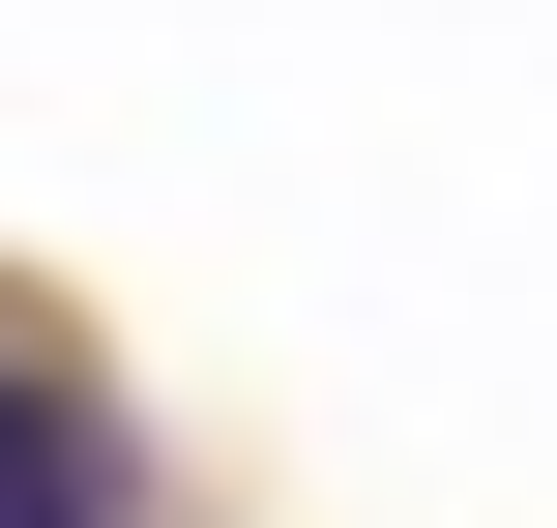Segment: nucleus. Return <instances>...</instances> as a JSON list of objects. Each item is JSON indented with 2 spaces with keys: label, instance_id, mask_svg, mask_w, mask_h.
<instances>
[{
  "label": "nucleus",
  "instance_id": "1",
  "mask_svg": "<svg viewBox=\"0 0 557 528\" xmlns=\"http://www.w3.org/2000/svg\"><path fill=\"white\" fill-rule=\"evenodd\" d=\"M147 470H117V412L59 382V353H0V528H117Z\"/></svg>",
  "mask_w": 557,
  "mask_h": 528
}]
</instances>
